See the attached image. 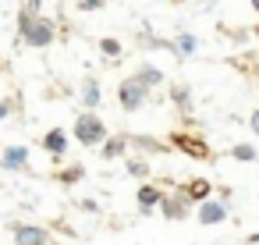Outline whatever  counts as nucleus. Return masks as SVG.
Listing matches in <instances>:
<instances>
[{"label": "nucleus", "instance_id": "obj_1", "mask_svg": "<svg viewBox=\"0 0 259 245\" xmlns=\"http://www.w3.org/2000/svg\"><path fill=\"white\" fill-rule=\"evenodd\" d=\"M22 39H25L29 47H47V43L54 39V25H50L47 18H36V11L29 8V11L22 15Z\"/></svg>", "mask_w": 259, "mask_h": 245}, {"label": "nucleus", "instance_id": "obj_2", "mask_svg": "<svg viewBox=\"0 0 259 245\" xmlns=\"http://www.w3.org/2000/svg\"><path fill=\"white\" fill-rule=\"evenodd\" d=\"M75 135H78V142L93 146V142H100V139H103V121H100V117H93V114H82V117H78V125H75Z\"/></svg>", "mask_w": 259, "mask_h": 245}, {"label": "nucleus", "instance_id": "obj_3", "mask_svg": "<svg viewBox=\"0 0 259 245\" xmlns=\"http://www.w3.org/2000/svg\"><path fill=\"white\" fill-rule=\"evenodd\" d=\"M142 100H146V86H142L139 78H128V82L121 86V107H124V110H139Z\"/></svg>", "mask_w": 259, "mask_h": 245}, {"label": "nucleus", "instance_id": "obj_4", "mask_svg": "<svg viewBox=\"0 0 259 245\" xmlns=\"http://www.w3.org/2000/svg\"><path fill=\"white\" fill-rule=\"evenodd\" d=\"M15 241L18 245H50V238H47L43 227H18V238Z\"/></svg>", "mask_w": 259, "mask_h": 245}, {"label": "nucleus", "instance_id": "obj_5", "mask_svg": "<svg viewBox=\"0 0 259 245\" xmlns=\"http://www.w3.org/2000/svg\"><path fill=\"white\" fill-rule=\"evenodd\" d=\"M174 142H178V146H185V153H192V156H206V146H202L199 139H188V135H174Z\"/></svg>", "mask_w": 259, "mask_h": 245}, {"label": "nucleus", "instance_id": "obj_6", "mask_svg": "<svg viewBox=\"0 0 259 245\" xmlns=\"http://www.w3.org/2000/svg\"><path fill=\"white\" fill-rule=\"evenodd\" d=\"M199 217H202V224H217V220H224V206H217V202H206V206L199 210Z\"/></svg>", "mask_w": 259, "mask_h": 245}, {"label": "nucleus", "instance_id": "obj_7", "mask_svg": "<svg viewBox=\"0 0 259 245\" xmlns=\"http://www.w3.org/2000/svg\"><path fill=\"white\" fill-rule=\"evenodd\" d=\"M64 142H68V139H64V132H50V135L43 139V146H47L50 153H64Z\"/></svg>", "mask_w": 259, "mask_h": 245}, {"label": "nucleus", "instance_id": "obj_8", "mask_svg": "<svg viewBox=\"0 0 259 245\" xmlns=\"http://www.w3.org/2000/svg\"><path fill=\"white\" fill-rule=\"evenodd\" d=\"M25 160H29V153L25 149H8V156H4V167H25Z\"/></svg>", "mask_w": 259, "mask_h": 245}, {"label": "nucleus", "instance_id": "obj_9", "mask_svg": "<svg viewBox=\"0 0 259 245\" xmlns=\"http://www.w3.org/2000/svg\"><path fill=\"white\" fill-rule=\"evenodd\" d=\"M85 103H89V107L100 103V89H96V82H85Z\"/></svg>", "mask_w": 259, "mask_h": 245}, {"label": "nucleus", "instance_id": "obj_10", "mask_svg": "<svg viewBox=\"0 0 259 245\" xmlns=\"http://www.w3.org/2000/svg\"><path fill=\"white\" fill-rule=\"evenodd\" d=\"M121 149H124V139H110L107 149H103V156H121Z\"/></svg>", "mask_w": 259, "mask_h": 245}, {"label": "nucleus", "instance_id": "obj_11", "mask_svg": "<svg viewBox=\"0 0 259 245\" xmlns=\"http://www.w3.org/2000/svg\"><path fill=\"white\" fill-rule=\"evenodd\" d=\"M139 82H142V86H156V82H160V71H153V68H146V71L139 75Z\"/></svg>", "mask_w": 259, "mask_h": 245}, {"label": "nucleus", "instance_id": "obj_12", "mask_svg": "<svg viewBox=\"0 0 259 245\" xmlns=\"http://www.w3.org/2000/svg\"><path fill=\"white\" fill-rule=\"evenodd\" d=\"M206 192H209V185H206V181H192V185H188V195H199V199H202Z\"/></svg>", "mask_w": 259, "mask_h": 245}, {"label": "nucleus", "instance_id": "obj_13", "mask_svg": "<svg viewBox=\"0 0 259 245\" xmlns=\"http://www.w3.org/2000/svg\"><path fill=\"white\" fill-rule=\"evenodd\" d=\"M234 156H238V160H255V149H252V146H238Z\"/></svg>", "mask_w": 259, "mask_h": 245}, {"label": "nucleus", "instance_id": "obj_14", "mask_svg": "<svg viewBox=\"0 0 259 245\" xmlns=\"http://www.w3.org/2000/svg\"><path fill=\"white\" fill-rule=\"evenodd\" d=\"M178 47H181V54H192V50H195V39H192V36H181Z\"/></svg>", "mask_w": 259, "mask_h": 245}, {"label": "nucleus", "instance_id": "obj_15", "mask_svg": "<svg viewBox=\"0 0 259 245\" xmlns=\"http://www.w3.org/2000/svg\"><path fill=\"white\" fill-rule=\"evenodd\" d=\"M100 47H103V54H110V57H117V54H121V47H117L114 39H103Z\"/></svg>", "mask_w": 259, "mask_h": 245}, {"label": "nucleus", "instance_id": "obj_16", "mask_svg": "<svg viewBox=\"0 0 259 245\" xmlns=\"http://www.w3.org/2000/svg\"><path fill=\"white\" fill-rule=\"evenodd\" d=\"M78 4H82V11H96V8L107 4V0H78Z\"/></svg>", "mask_w": 259, "mask_h": 245}, {"label": "nucleus", "instance_id": "obj_17", "mask_svg": "<svg viewBox=\"0 0 259 245\" xmlns=\"http://www.w3.org/2000/svg\"><path fill=\"white\" fill-rule=\"evenodd\" d=\"M139 199H142V202H156L160 195H156V188H142V192H139Z\"/></svg>", "mask_w": 259, "mask_h": 245}, {"label": "nucleus", "instance_id": "obj_18", "mask_svg": "<svg viewBox=\"0 0 259 245\" xmlns=\"http://www.w3.org/2000/svg\"><path fill=\"white\" fill-rule=\"evenodd\" d=\"M174 100H178L181 107H188V89H174Z\"/></svg>", "mask_w": 259, "mask_h": 245}, {"label": "nucleus", "instance_id": "obj_19", "mask_svg": "<svg viewBox=\"0 0 259 245\" xmlns=\"http://www.w3.org/2000/svg\"><path fill=\"white\" fill-rule=\"evenodd\" d=\"M128 171H132V174H146V164H139V160H132V164H128Z\"/></svg>", "mask_w": 259, "mask_h": 245}, {"label": "nucleus", "instance_id": "obj_20", "mask_svg": "<svg viewBox=\"0 0 259 245\" xmlns=\"http://www.w3.org/2000/svg\"><path fill=\"white\" fill-rule=\"evenodd\" d=\"M163 206H170V217H181L185 210H181V202H163Z\"/></svg>", "mask_w": 259, "mask_h": 245}, {"label": "nucleus", "instance_id": "obj_21", "mask_svg": "<svg viewBox=\"0 0 259 245\" xmlns=\"http://www.w3.org/2000/svg\"><path fill=\"white\" fill-rule=\"evenodd\" d=\"M252 128H255V132H259V114H252Z\"/></svg>", "mask_w": 259, "mask_h": 245}, {"label": "nucleus", "instance_id": "obj_22", "mask_svg": "<svg viewBox=\"0 0 259 245\" xmlns=\"http://www.w3.org/2000/svg\"><path fill=\"white\" fill-rule=\"evenodd\" d=\"M4 114H8V103H0V117H4Z\"/></svg>", "mask_w": 259, "mask_h": 245}, {"label": "nucleus", "instance_id": "obj_23", "mask_svg": "<svg viewBox=\"0 0 259 245\" xmlns=\"http://www.w3.org/2000/svg\"><path fill=\"white\" fill-rule=\"evenodd\" d=\"M252 8H255V11H259V0H252Z\"/></svg>", "mask_w": 259, "mask_h": 245}, {"label": "nucleus", "instance_id": "obj_24", "mask_svg": "<svg viewBox=\"0 0 259 245\" xmlns=\"http://www.w3.org/2000/svg\"><path fill=\"white\" fill-rule=\"evenodd\" d=\"M255 36H259V29H255Z\"/></svg>", "mask_w": 259, "mask_h": 245}]
</instances>
